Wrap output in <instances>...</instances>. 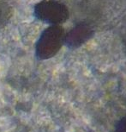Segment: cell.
<instances>
[{"label":"cell","mask_w":126,"mask_h":132,"mask_svg":"<svg viewBox=\"0 0 126 132\" xmlns=\"http://www.w3.org/2000/svg\"><path fill=\"white\" fill-rule=\"evenodd\" d=\"M65 36V29L60 25H51L43 30L35 44L37 59L45 61L55 56L63 46Z\"/></svg>","instance_id":"cell-1"},{"label":"cell","mask_w":126,"mask_h":132,"mask_svg":"<svg viewBox=\"0 0 126 132\" xmlns=\"http://www.w3.org/2000/svg\"><path fill=\"white\" fill-rule=\"evenodd\" d=\"M34 17L51 25H60L70 16V11L65 4L57 0H43L34 7Z\"/></svg>","instance_id":"cell-2"},{"label":"cell","mask_w":126,"mask_h":132,"mask_svg":"<svg viewBox=\"0 0 126 132\" xmlns=\"http://www.w3.org/2000/svg\"><path fill=\"white\" fill-rule=\"evenodd\" d=\"M93 34L92 28L86 23H80L71 29L65 36V42L68 48H79L88 41Z\"/></svg>","instance_id":"cell-3"},{"label":"cell","mask_w":126,"mask_h":132,"mask_svg":"<svg viewBox=\"0 0 126 132\" xmlns=\"http://www.w3.org/2000/svg\"><path fill=\"white\" fill-rule=\"evenodd\" d=\"M12 16L11 7L4 0H0V29L8 23Z\"/></svg>","instance_id":"cell-4"},{"label":"cell","mask_w":126,"mask_h":132,"mask_svg":"<svg viewBox=\"0 0 126 132\" xmlns=\"http://www.w3.org/2000/svg\"><path fill=\"white\" fill-rule=\"evenodd\" d=\"M116 130L117 132H126V116L118 122Z\"/></svg>","instance_id":"cell-5"}]
</instances>
